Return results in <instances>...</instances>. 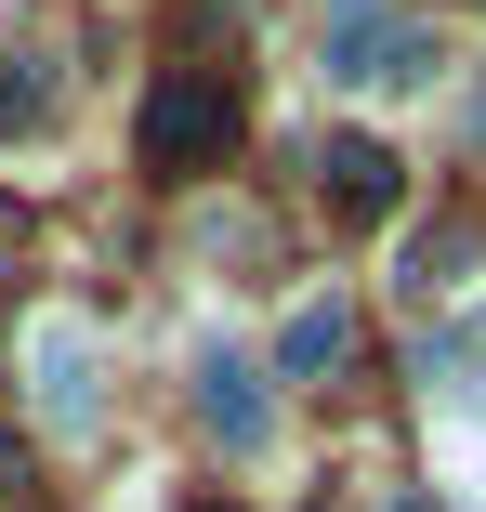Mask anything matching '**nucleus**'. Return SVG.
<instances>
[{
	"mask_svg": "<svg viewBox=\"0 0 486 512\" xmlns=\"http://www.w3.org/2000/svg\"><path fill=\"white\" fill-rule=\"evenodd\" d=\"M224 145H237V92L211 66H171L145 92V171H211Z\"/></svg>",
	"mask_w": 486,
	"mask_h": 512,
	"instance_id": "f257e3e1",
	"label": "nucleus"
},
{
	"mask_svg": "<svg viewBox=\"0 0 486 512\" xmlns=\"http://www.w3.org/2000/svg\"><path fill=\"white\" fill-rule=\"evenodd\" d=\"M27 394H40V421H66V434L106 421V355H92L79 316H40L27 329Z\"/></svg>",
	"mask_w": 486,
	"mask_h": 512,
	"instance_id": "f03ea898",
	"label": "nucleus"
},
{
	"mask_svg": "<svg viewBox=\"0 0 486 512\" xmlns=\"http://www.w3.org/2000/svg\"><path fill=\"white\" fill-rule=\"evenodd\" d=\"M198 421H211L224 447H263V368H250V355H224V342L198 355Z\"/></svg>",
	"mask_w": 486,
	"mask_h": 512,
	"instance_id": "7ed1b4c3",
	"label": "nucleus"
},
{
	"mask_svg": "<svg viewBox=\"0 0 486 512\" xmlns=\"http://www.w3.org/2000/svg\"><path fill=\"white\" fill-rule=\"evenodd\" d=\"M395 197H408V158L395 145H329V211L342 224H381Z\"/></svg>",
	"mask_w": 486,
	"mask_h": 512,
	"instance_id": "20e7f679",
	"label": "nucleus"
},
{
	"mask_svg": "<svg viewBox=\"0 0 486 512\" xmlns=\"http://www.w3.org/2000/svg\"><path fill=\"white\" fill-rule=\"evenodd\" d=\"M342 342H355L342 302H303V316L276 329V381H329V368H342Z\"/></svg>",
	"mask_w": 486,
	"mask_h": 512,
	"instance_id": "39448f33",
	"label": "nucleus"
},
{
	"mask_svg": "<svg viewBox=\"0 0 486 512\" xmlns=\"http://www.w3.org/2000/svg\"><path fill=\"white\" fill-rule=\"evenodd\" d=\"M40 119H53V66L40 53H0V145H27Z\"/></svg>",
	"mask_w": 486,
	"mask_h": 512,
	"instance_id": "423d86ee",
	"label": "nucleus"
},
{
	"mask_svg": "<svg viewBox=\"0 0 486 512\" xmlns=\"http://www.w3.org/2000/svg\"><path fill=\"white\" fill-rule=\"evenodd\" d=\"M381 40H395V14H381V0H342V14H329V79H368Z\"/></svg>",
	"mask_w": 486,
	"mask_h": 512,
	"instance_id": "0eeeda50",
	"label": "nucleus"
},
{
	"mask_svg": "<svg viewBox=\"0 0 486 512\" xmlns=\"http://www.w3.org/2000/svg\"><path fill=\"white\" fill-rule=\"evenodd\" d=\"M381 512H421V499H381Z\"/></svg>",
	"mask_w": 486,
	"mask_h": 512,
	"instance_id": "6e6552de",
	"label": "nucleus"
}]
</instances>
